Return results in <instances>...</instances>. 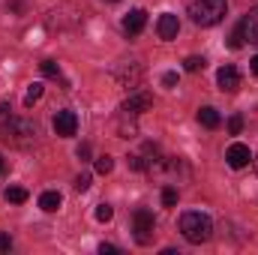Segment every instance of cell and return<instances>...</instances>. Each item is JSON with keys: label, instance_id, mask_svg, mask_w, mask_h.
<instances>
[{"label": "cell", "instance_id": "52a82bcc", "mask_svg": "<svg viewBox=\"0 0 258 255\" xmlns=\"http://www.w3.org/2000/svg\"><path fill=\"white\" fill-rule=\"evenodd\" d=\"M216 84H219L222 93H234V90L240 87V72H237L231 63H225L219 72H216Z\"/></svg>", "mask_w": 258, "mask_h": 255}, {"label": "cell", "instance_id": "83f0119b", "mask_svg": "<svg viewBox=\"0 0 258 255\" xmlns=\"http://www.w3.org/2000/svg\"><path fill=\"white\" fill-rule=\"evenodd\" d=\"M99 252L105 255V252H117V246H111V243H102V246H99Z\"/></svg>", "mask_w": 258, "mask_h": 255}, {"label": "cell", "instance_id": "4fadbf2b", "mask_svg": "<svg viewBox=\"0 0 258 255\" xmlns=\"http://www.w3.org/2000/svg\"><path fill=\"white\" fill-rule=\"evenodd\" d=\"M198 123L207 129H216L219 123H222V117H219V111L213 108V105H204L201 111H198Z\"/></svg>", "mask_w": 258, "mask_h": 255}, {"label": "cell", "instance_id": "603a6c76", "mask_svg": "<svg viewBox=\"0 0 258 255\" xmlns=\"http://www.w3.org/2000/svg\"><path fill=\"white\" fill-rule=\"evenodd\" d=\"M75 189H78V192L90 189V174H78V177H75Z\"/></svg>", "mask_w": 258, "mask_h": 255}, {"label": "cell", "instance_id": "d4e9b609", "mask_svg": "<svg viewBox=\"0 0 258 255\" xmlns=\"http://www.w3.org/2000/svg\"><path fill=\"white\" fill-rule=\"evenodd\" d=\"M6 9H12V12H24V3H21V0H12V3H6Z\"/></svg>", "mask_w": 258, "mask_h": 255}, {"label": "cell", "instance_id": "5b68a950", "mask_svg": "<svg viewBox=\"0 0 258 255\" xmlns=\"http://www.w3.org/2000/svg\"><path fill=\"white\" fill-rule=\"evenodd\" d=\"M225 162H228L231 168H246V165L252 162V150H249L246 144L234 141V144H228V150H225Z\"/></svg>", "mask_w": 258, "mask_h": 255}, {"label": "cell", "instance_id": "7402d4cb", "mask_svg": "<svg viewBox=\"0 0 258 255\" xmlns=\"http://www.w3.org/2000/svg\"><path fill=\"white\" fill-rule=\"evenodd\" d=\"M228 45H231L234 51H237V48H243V36H240V30H237V27L231 30V36H228Z\"/></svg>", "mask_w": 258, "mask_h": 255}, {"label": "cell", "instance_id": "5bb4252c", "mask_svg": "<svg viewBox=\"0 0 258 255\" xmlns=\"http://www.w3.org/2000/svg\"><path fill=\"white\" fill-rule=\"evenodd\" d=\"M39 69H42V75H48V78H60L63 81V75H60V66L54 63V60H42L39 63ZM66 87H69V81H63Z\"/></svg>", "mask_w": 258, "mask_h": 255}, {"label": "cell", "instance_id": "4dcf8cb0", "mask_svg": "<svg viewBox=\"0 0 258 255\" xmlns=\"http://www.w3.org/2000/svg\"><path fill=\"white\" fill-rule=\"evenodd\" d=\"M252 162H255V174H258V156H255V159H252Z\"/></svg>", "mask_w": 258, "mask_h": 255}, {"label": "cell", "instance_id": "44dd1931", "mask_svg": "<svg viewBox=\"0 0 258 255\" xmlns=\"http://www.w3.org/2000/svg\"><path fill=\"white\" fill-rule=\"evenodd\" d=\"M111 168H114V159H111V156H99V159H96V171H99V174H108Z\"/></svg>", "mask_w": 258, "mask_h": 255}, {"label": "cell", "instance_id": "4316f807", "mask_svg": "<svg viewBox=\"0 0 258 255\" xmlns=\"http://www.w3.org/2000/svg\"><path fill=\"white\" fill-rule=\"evenodd\" d=\"M87 156H90V144H81L78 147V159H87Z\"/></svg>", "mask_w": 258, "mask_h": 255}, {"label": "cell", "instance_id": "cb8c5ba5", "mask_svg": "<svg viewBox=\"0 0 258 255\" xmlns=\"http://www.w3.org/2000/svg\"><path fill=\"white\" fill-rule=\"evenodd\" d=\"M162 84H165V87H174V84H177V72H165V75H162Z\"/></svg>", "mask_w": 258, "mask_h": 255}, {"label": "cell", "instance_id": "6da1fadb", "mask_svg": "<svg viewBox=\"0 0 258 255\" xmlns=\"http://www.w3.org/2000/svg\"><path fill=\"white\" fill-rule=\"evenodd\" d=\"M180 234L189 240V243H207L213 237V219L201 210H186L180 213V222H177Z\"/></svg>", "mask_w": 258, "mask_h": 255}, {"label": "cell", "instance_id": "8fae6325", "mask_svg": "<svg viewBox=\"0 0 258 255\" xmlns=\"http://www.w3.org/2000/svg\"><path fill=\"white\" fill-rule=\"evenodd\" d=\"M144 24H147V12H144V9H132L126 18L120 21V27H123L126 36H138V33L144 30Z\"/></svg>", "mask_w": 258, "mask_h": 255}, {"label": "cell", "instance_id": "ffe728a7", "mask_svg": "<svg viewBox=\"0 0 258 255\" xmlns=\"http://www.w3.org/2000/svg\"><path fill=\"white\" fill-rule=\"evenodd\" d=\"M162 204H165V207H174V204H177V189H174V186H165V189H162Z\"/></svg>", "mask_w": 258, "mask_h": 255}, {"label": "cell", "instance_id": "f546056e", "mask_svg": "<svg viewBox=\"0 0 258 255\" xmlns=\"http://www.w3.org/2000/svg\"><path fill=\"white\" fill-rule=\"evenodd\" d=\"M6 111H9V105H3V102H0V117H6Z\"/></svg>", "mask_w": 258, "mask_h": 255}, {"label": "cell", "instance_id": "9a60e30c", "mask_svg": "<svg viewBox=\"0 0 258 255\" xmlns=\"http://www.w3.org/2000/svg\"><path fill=\"white\" fill-rule=\"evenodd\" d=\"M3 195H6V201H12V204H24V201H27V189H24V186H9Z\"/></svg>", "mask_w": 258, "mask_h": 255}, {"label": "cell", "instance_id": "f1b7e54d", "mask_svg": "<svg viewBox=\"0 0 258 255\" xmlns=\"http://www.w3.org/2000/svg\"><path fill=\"white\" fill-rule=\"evenodd\" d=\"M249 69H252V72H255V75H258V54H255V57H252V60H249Z\"/></svg>", "mask_w": 258, "mask_h": 255}, {"label": "cell", "instance_id": "d6986e66", "mask_svg": "<svg viewBox=\"0 0 258 255\" xmlns=\"http://www.w3.org/2000/svg\"><path fill=\"white\" fill-rule=\"evenodd\" d=\"M240 129H243V117L240 114H231L228 117V135H240Z\"/></svg>", "mask_w": 258, "mask_h": 255}, {"label": "cell", "instance_id": "277c9868", "mask_svg": "<svg viewBox=\"0 0 258 255\" xmlns=\"http://www.w3.org/2000/svg\"><path fill=\"white\" fill-rule=\"evenodd\" d=\"M132 231H135V243L138 246H150L156 237V219L147 207H138L132 213Z\"/></svg>", "mask_w": 258, "mask_h": 255}, {"label": "cell", "instance_id": "2e32d148", "mask_svg": "<svg viewBox=\"0 0 258 255\" xmlns=\"http://www.w3.org/2000/svg\"><path fill=\"white\" fill-rule=\"evenodd\" d=\"M39 99H42V84L36 81V84H30V87H27V93H24V105L30 108V105H33V102H39Z\"/></svg>", "mask_w": 258, "mask_h": 255}, {"label": "cell", "instance_id": "e0dca14e", "mask_svg": "<svg viewBox=\"0 0 258 255\" xmlns=\"http://www.w3.org/2000/svg\"><path fill=\"white\" fill-rule=\"evenodd\" d=\"M204 66H207V60H204V57H198V54H192V57H186V60H183V69H186V72H198V69H204Z\"/></svg>", "mask_w": 258, "mask_h": 255}, {"label": "cell", "instance_id": "ba28073f", "mask_svg": "<svg viewBox=\"0 0 258 255\" xmlns=\"http://www.w3.org/2000/svg\"><path fill=\"white\" fill-rule=\"evenodd\" d=\"M54 132H57L60 138H72V135L78 132V117H75V111H57V114H54Z\"/></svg>", "mask_w": 258, "mask_h": 255}, {"label": "cell", "instance_id": "7c38bea8", "mask_svg": "<svg viewBox=\"0 0 258 255\" xmlns=\"http://www.w3.org/2000/svg\"><path fill=\"white\" fill-rule=\"evenodd\" d=\"M60 204H63V195H60L57 189H48V192H42V195H39V207H42L45 213H54Z\"/></svg>", "mask_w": 258, "mask_h": 255}, {"label": "cell", "instance_id": "484cf974", "mask_svg": "<svg viewBox=\"0 0 258 255\" xmlns=\"http://www.w3.org/2000/svg\"><path fill=\"white\" fill-rule=\"evenodd\" d=\"M12 246V240H9V234H0V252H6Z\"/></svg>", "mask_w": 258, "mask_h": 255}, {"label": "cell", "instance_id": "9c48e42d", "mask_svg": "<svg viewBox=\"0 0 258 255\" xmlns=\"http://www.w3.org/2000/svg\"><path fill=\"white\" fill-rule=\"evenodd\" d=\"M156 33H159V39H165V42L177 39V33H180V21H177V15H171V12L159 15V21H156Z\"/></svg>", "mask_w": 258, "mask_h": 255}, {"label": "cell", "instance_id": "1f68e13d", "mask_svg": "<svg viewBox=\"0 0 258 255\" xmlns=\"http://www.w3.org/2000/svg\"><path fill=\"white\" fill-rule=\"evenodd\" d=\"M0 171H3V156H0Z\"/></svg>", "mask_w": 258, "mask_h": 255}, {"label": "cell", "instance_id": "8992f818", "mask_svg": "<svg viewBox=\"0 0 258 255\" xmlns=\"http://www.w3.org/2000/svg\"><path fill=\"white\" fill-rule=\"evenodd\" d=\"M150 105H153L150 93H144V90H141V93H132L129 99L120 102V111H123V114H132V117H138V114H141V111H147Z\"/></svg>", "mask_w": 258, "mask_h": 255}, {"label": "cell", "instance_id": "3957f363", "mask_svg": "<svg viewBox=\"0 0 258 255\" xmlns=\"http://www.w3.org/2000/svg\"><path fill=\"white\" fill-rule=\"evenodd\" d=\"M0 138L6 141V144H12V147H33V141H36V126L30 123V120H24V117H9V120H3L0 123Z\"/></svg>", "mask_w": 258, "mask_h": 255}, {"label": "cell", "instance_id": "30bf717a", "mask_svg": "<svg viewBox=\"0 0 258 255\" xmlns=\"http://www.w3.org/2000/svg\"><path fill=\"white\" fill-rule=\"evenodd\" d=\"M237 30H240V36H243V42L258 45V6H255V9H249V12L243 15V21L237 24Z\"/></svg>", "mask_w": 258, "mask_h": 255}, {"label": "cell", "instance_id": "7a4b0ae2", "mask_svg": "<svg viewBox=\"0 0 258 255\" xmlns=\"http://www.w3.org/2000/svg\"><path fill=\"white\" fill-rule=\"evenodd\" d=\"M186 9H189L192 24H198V27H213V24H219L225 18L228 3L225 0H189Z\"/></svg>", "mask_w": 258, "mask_h": 255}, {"label": "cell", "instance_id": "ac0fdd59", "mask_svg": "<svg viewBox=\"0 0 258 255\" xmlns=\"http://www.w3.org/2000/svg\"><path fill=\"white\" fill-rule=\"evenodd\" d=\"M111 216H114V207L111 204H99L96 207V219L99 222H111Z\"/></svg>", "mask_w": 258, "mask_h": 255}]
</instances>
